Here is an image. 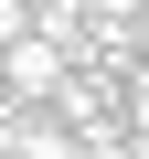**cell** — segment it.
Here are the masks:
<instances>
[{
	"label": "cell",
	"instance_id": "1",
	"mask_svg": "<svg viewBox=\"0 0 149 159\" xmlns=\"http://www.w3.org/2000/svg\"><path fill=\"white\" fill-rule=\"evenodd\" d=\"M11 32H32V0H0V43H11Z\"/></svg>",
	"mask_w": 149,
	"mask_h": 159
}]
</instances>
